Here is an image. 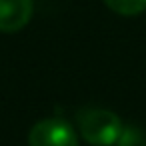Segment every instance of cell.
Returning <instances> with one entry per match:
<instances>
[{
	"label": "cell",
	"mask_w": 146,
	"mask_h": 146,
	"mask_svg": "<svg viewBox=\"0 0 146 146\" xmlns=\"http://www.w3.org/2000/svg\"><path fill=\"white\" fill-rule=\"evenodd\" d=\"M122 122L118 114L104 108H84L78 112V130L82 138L94 146H112L116 144Z\"/></svg>",
	"instance_id": "1"
},
{
	"label": "cell",
	"mask_w": 146,
	"mask_h": 146,
	"mask_svg": "<svg viewBox=\"0 0 146 146\" xmlns=\"http://www.w3.org/2000/svg\"><path fill=\"white\" fill-rule=\"evenodd\" d=\"M28 146H78V136L66 120L44 118L32 126Z\"/></svg>",
	"instance_id": "2"
},
{
	"label": "cell",
	"mask_w": 146,
	"mask_h": 146,
	"mask_svg": "<svg viewBox=\"0 0 146 146\" xmlns=\"http://www.w3.org/2000/svg\"><path fill=\"white\" fill-rule=\"evenodd\" d=\"M34 12L32 0H0V32H18L22 30Z\"/></svg>",
	"instance_id": "3"
},
{
	"label": "cell",
	"mask_w": 146,
	"mask_h": 146,
	"mask_svg": "<svg viewBox=\"0 0 146 146\" xmlns=\"http://www.w3.org/2000/svg\"><path fill=\"white\" fill-rule=\"evenodd\" d=\"M102 2L120 16H138L146 10V0H102Z\"/></svg>",
	"instance_id": "4"
},
{
	"label": "cell",
	"mask_w": 146,
	"mask_h": 146,
	"mask_svg": "<svg viewBox=\"0 0 146 146\" xmlns=\"http://www.w3.org/2000/svg\"><path fill=\"white\" fill-rule=\"evenodd\" d=\"M116 146H146V134L138 126H124L116 140Z\"/></svg>",
	"instance_id": "5"
}]
</instances>
